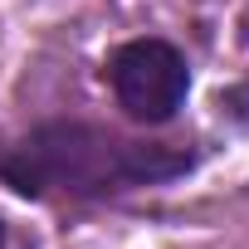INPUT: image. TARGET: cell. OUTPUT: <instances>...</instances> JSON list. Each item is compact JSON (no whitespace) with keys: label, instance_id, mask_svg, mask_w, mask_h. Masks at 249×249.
Returning <instances> with one entry per match:
<instances>
[{"label":"cell","instance_id":"1","mask_svg":"<svg viewBox=\"0 0 249 249\" xmlns=\"http://www.w3.org/2000/svg\"><path fill=\"white\" fill-rule=\"evenodd\" d=\"M191 166L186 152H166L152 142H122L112 132L83 122H54L25 137L20 147L0 152V176L25 196L69 191V196H103L122 186H152L181 176Z\"/></svg>","mask_w":249,"mask_h":249},{"label":"cell","instance_id":"2","mask_svg":"<svg viewBox=\"0 0 249 249\" xmlns=\"http://www.w3.org/2000/svg\"><path fill=\"white\" fill-rule=\"evenodd\" d=\"M112 93L142 122H166L186 98V59L161 39H132L107 64Z\"/></svg>","mask_w":249,"mask_h":249},{"label":"cell","instance_id":"3","mask_svg":"<svg viewBox=\"0 0 249 249\" xmlns=\"http://www.w3.org/2000/svg\"><path fill=\"white\" fill-rule=\"evenodd\" d=\"M0 244H5V230H0Z\"/></svg>","mask_w":249,"mask_h":249}]
</instances>
